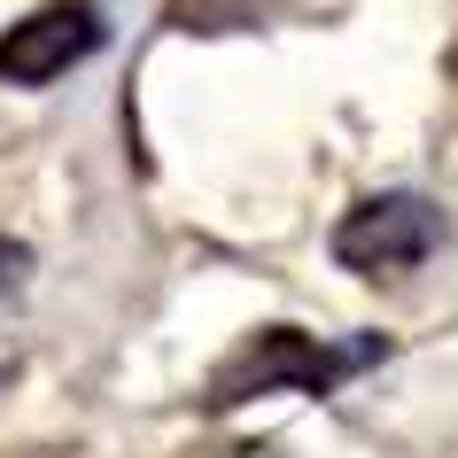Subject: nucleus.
<instances>
[{
    "instance_id": "obj_1",
    "label": "nucleus",
    "mask_w": 458,
    "mask_h": 458,
    "mask_svg": "<svg viewBox=\"0 0 458 458\" xmlns=\"http://www.w3.org/2000/svg\"><path fill=\"white\" fill-rule=\"evenodd\" d=\"M373 358H388L381 335H365V342H318V335H303V327H257V335L210 373L202 404H210V411H233V404H249V396H272V388L335 396V388L350 381V373H365Z\"/></svg>"
},
{
    "instance_id": "obj_2",
    "label": "nucleus",
    "mask_w": 458,
    "mask_h": 458,
    "mask_svg": "<svg viewBox=\"0 0 458 458\" xmlns=\"http://www.w3.org/2000/svg\"><path fill=\"white\" fill-rule=\"evenodd\" d=\"M435 242H443V210L428 194H365L358 210H342L335 225V265L358 272V280H388V272L428 265Z\"/></svg>"
},
{
    "instance_id": "obj_4",
    "label": "nucleus",
    "mask_w": 458,
    "mask_h": 458,
    "mask_svg": "<svg viewBox=\"0 0 458 458\" xmlns=\"http://www.w3.org/2000/svg\"><path fill=\"white\" fill-rule=\"evenodd\" d=\"M24 272H31V249H24V242H8V233H0V311H8V303L24 295Z\"/></svg>"
},
{
    "instance_id": "obj_3",
    "label": "nucleus",
    "mask_w": 458,
    "mask_h": 458,
    "mask_svg": "<svg viewBox=\"0 0 458 458\" xmlns=\"http://www.w3.org/2000/svg\"><path fill=\"white\" fill-rule=\"evenodd\" d=\"M101 39H109V24L94 0H47L24 24L0 31V86H55L71 63L101 55Z\"/></svg>"
}]
</instances>
